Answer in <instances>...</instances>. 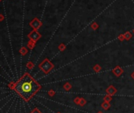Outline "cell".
Segmentation results:
<instances>
[{
  "label": "cell",
  "mask_w": 134,
  "mask_h": 113,
  "mask_svg": "<svg viewBox=\"0 0 134 113\" xmlns=\"http://www.w3.org/2000/svg\"><path fill=\"white\" fill-rule=\"evenodd\" d=\"M40 88V85L29 74H25L14 86L16 92L26 100L31 98Z\"/></svg>",
  "instance_id": "obj_1"
},
{
  "label": "cell",
  "mask_w": 134,
  "mask_h": 113,
  "mask_svg": "<svg viewBox=\"0 0 134 113\" xmlns=\"http://www.w3.org/2000/svg\"><path fill=\"white\" fill-rule=\"evenodd\" d=\"M30 25H31V26L32 28H34L35 29H37L40 28V22L37 19L35 18L33 21H32L31 23H30Z\"/></svg>",
  "instance_id": "obj_2"
},
{
  "label": "cell",
  "mask_w": 134,
  "mask_h": 113,
  "mask_svg": "<svg viewBox=\"0 0 134 113\" xmlns=\"http://www.w3.org/2000/svg\"><path fill=\"white\" fill-rule=\"evenodd\" d=\"M29 37L32 39V40H38L39 38H40V35L36 31H33L32 32V33H30L29 34Z\"/></svg>",
  "instance_id": "obj_3"
},
{
  "label": "cell",
  "mask_w": 134,
  "mask_h": 113,
  "mask_svg": "<svg viewBox=\"0 0 134 113\" xmlns=\"http://www.w3.org/2000/svg\"><path fill=\"white\" fill-rule=\"evenodd\" d=\"M0 2H1V0H0Z\"/></svg>",
  "instance_id": "obj_4"
}]
</instances>
